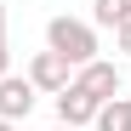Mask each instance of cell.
Listing matches in <instances>:
<instances>
[{"instance_id": "cell-2", "label": "cell", "mask_w": 131, "mask_h": 131, "mask_svg": "<svg viewBox=\"0 0 131 131\" xmlns=\"http://www.w3.org/2000/svg\"><path fill=\"white\" fill-rule=\"evenodd\" d=\"M74 85H80V91H85V97H91V103L103 108V103H114V97H120L125 74H120V63L97 57V63H85V69H74Z\"/></svg>"}, {"instance_id": "cell-8", "label": "cell", "mask_w": 131, "mask_h": 131, "mask_svg": "<svg viewBox=\"0 0 131 131\" xmlns=\"http://www.w3.org/2000/svg\"><path fill=\"white\" fill-rule=\"evenodd\" d=\"M12 74V51H6V6H0V80Z\"/></svg>"}, {"instance_id": "cell-4", "label": "cell", "mask_w": 131, "mask_h": 131, "mask_svg": "<svg viewBox=\"0 0 131 131\" xmlns=\"http://www.w3.org/2000/svg\"><path fill=\"white\" fill-rule=\"evenodd\" d=\"M34 85H29V74H6V80H0V120H6V125H23L29 114H34Z\"/></svg>"}, {"instance_id": "cell-3", "label": "cell", "mask_w": 131, "mask_h": 131, "mask_svg": "<svg viewBox=\"0 0 131 131\" xmlns=\"http://www.w3.org/2000/svg\"><path fill=\"white\" fill-rule=\"evenodd\" d=\"M23 74H29V85H34V91H46V97H57V91H69V85H74V69H69L57 51H34Z\"/></svg>"}, {"instance_id": "cell-7", "label": "cell", "mask_w": 131, "mask_h": 131, "mask_svg": "<svg viewBox=\"0 0 131 131\" xmlns=\"http://www.w3.org/2000/svg\"><path fill=\"white\" fill-rule=\"evenodd\" d=\"M91 125H97V131H131V97H114V103H103Z\"/></svg>"}, {"instance_id": "cell-11", "label": "cell", "mask_w": 131, "mask_h": 131, "mask_svg": "<svg viewBox=\"0 0 131 131\" xmlns=\"http://www.w3.org/2000/svg\"><path fill=\"white\" fill-rule=\"evenodd\" d=\"M51 131H69V125H51Z\"/></svg>"}, {"instance_id": "cell-6", "label": "cell", "mask_w": 131, "mask_h": 131, "mask_svg": "<svg viewBox=\"0 0 131 131\" xmlns=\"http://www.w3.org/2000/svg\"><path fill=\"white\" fill-rule=\"evenodd\" d=\"M131 0H91V29H125Z\"/></svg>"}, {"instance_id": "cell-1", "label": "cell", "mask_w": 131, "mask_h": 131, "mask_svg": "<svg viewBox=\"0 0 131 131\" xmlns=\"http://www.w3.org/2000/svg\"><path fill=\"white\" fill-rule=\"evenodd\" d=\"M46 51H57L69 69H85V63H97V29L85 23V17L57 12L51 23H46Z\"/></svg>"}, {"instance_id": "cell-5", "label": "cell", "mask_w": 131, "mask_h": 131, "mask_svg": "<svg viewBox=\"0 0 131 131\" xmlns=\"http://www.w3.org/2000/svg\"><path fill=\"white\" fill-rule=\"evenodd\" d=\"M51 103H57V125H69V131H80V125H91V120H97V103L85 97L80 85H69V91H57Z\"/></svg>"}, {"instance_id": "cell-10", "label": "cell", "mask_w": 131, "mask_h": 131, "mask_svg": "<svg viewBox=\"0 0 131 131\" xmlns=\"http://www.w3.org/2000/svg\"><path fill=\"white\" fill-rule=\"evenodd\" d=\"M0 131H17V125H6V120H0Z\"/></svg>"}, {"instance_id": "cell-9", "label": "cell", "mask_w": 131, "mask_h": 131, "mask_svg": "<svg viewBox=\"0 0 131 131\" xmlns=\"http://www.w3.org/2000/svg\"><path fill=\"white\" fill-rule=\"evenodd\" d=\"M114 46H120V51L131 57V23H125V29H114Z\"/></svg>"}]
</instances>
